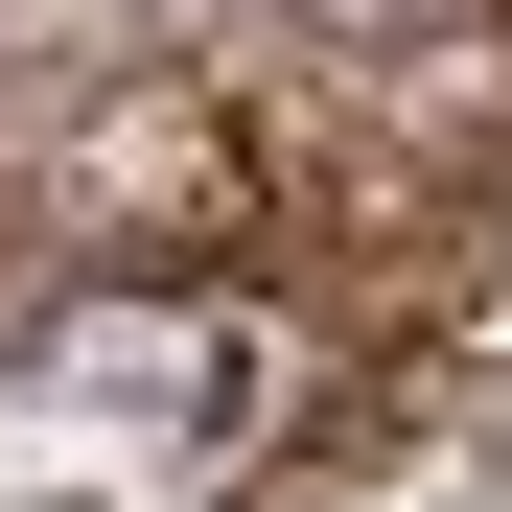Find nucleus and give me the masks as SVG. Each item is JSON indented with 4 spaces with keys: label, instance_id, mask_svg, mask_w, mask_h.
Returning <instances> with one entry per match:
<instances>
[{
    "label": "nucleus",
    "instance_id": "obj_1",
    "mask_svg": "<svg viewBox=\"0 0 512 512\" xmlns=\"http://www.w3.org/2000/svg\"><path fill=\"white\" fill-rule=\"evenodd\" d=\"M303 24H396V0H303Z\"/></svg>",
    "mask_w": 512,
    "mask_h": 512
}]
</instances>
